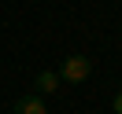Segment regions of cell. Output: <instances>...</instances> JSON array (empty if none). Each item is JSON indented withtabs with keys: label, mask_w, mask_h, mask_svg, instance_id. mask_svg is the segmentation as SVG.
<instances>
[{
	"label": "cell",
	"mask_w": 122,
	"mask_h": 114,
	"mask_svg": "<svg viewBox=\"0 0 122 114\" xmlns=\"http://www.w3.org/2000/svg\"><path fill=\"white\" fill-rule=\"evenodd\" d=\"M89 74H92V59H89V55H67L63 66H59V77L70 81V85H81Z\"/></svg>",
	"instance_id": "6da1fadb"
},
{
	"label": "cell",
	"mask_w": 122,
	"mask_h": 114,
	"mask_svg": "<svg viewBox=\"0 0 122 114\" xmlns=\"http://www.w3.org/2000/svg\"><path fill=\"white\" fill-rule=\"evenodd\" d=\"M15 114H48V107H45V99L33 92V96H19L15 99Z\"/></svg>",
	"instance_id": "7a4b0ae2"
},
{
	"label": "cell",
	"mask_w": 122,
	"mask_h": 114,
	"mask_svg": "<svg viewBox=\"0 0 122 114\" xmlns=\"http://www.w3.org/2000/svg\"><path fill=\"white\" fill-rule=\"evenodd\" d=\"M59 81H63V77L56 74V70H41V74H37V81H33V88H37V96H48V92H56V88H59Z\"/></svg>",
	"instance_id": "3957f363"
},
{
	"label": "cell",
	"mask_w": 122,
	"mask_h": 114,
	"mask_svg": "<svg viewBox=\"0 0 122 114\" xmlns=\"http://www.w3.org/2000/svg\"><path fill=\"white\" fill-rule=\"evenodd\" d=\"M111 110H115V114H122V92H118V96L111 99Z\"/></svg>",
	"instance_id": "277c9868"
}]
</instances>
